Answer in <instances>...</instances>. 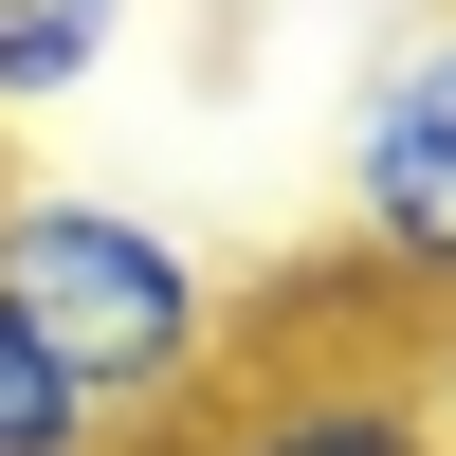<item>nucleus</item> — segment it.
Returning a JSON list of instances; mask_svg holds the SVG:
<instances>
[{
    "instance_id": "nucleus-1",
    "label": "nucleus",
    "mask_w": 456,
    "mask_h": 456,
    "mask_svg": "<svg viewBox=\"0 0 456 456\" xmlns=\"http://www.w3.org/2000/svg\"><path fill=\"white\" fill-rule=\"evenodd\" d=\"M0 329L73 384L92 456H165L238 365L219 274L146 201H92V183H0Z\"/></svg>"
},
{
    "instance_id": "nucleus-2",
    "label": "nucleus",
    "mask_w": 456,
    "mask_h": 456,
    "mask_svg": "<svg viewBox=\"0 0 456 456\" xmlns=\"http://www.w3.org/2000/svg\"><path fill=\"white\" fill-rule=\"evenodd\" d=\"M329 201H347V292L402 329H456V0L365 55L347 146H329Z\"/></svg>"
},
{
    "instance_id": "nucleus-3",
    "label": "nucleus",
    "mask_w": 456,
    "mask_h": 456,
    "mask_svg": "<svg viewBox=\"0 0 456 456\" xmlns=\"http://www.w3.org/2000/svg\"><path fill=\"white\" fill-rule=\"evenodd\" d=\"M165 456H456L438 384L402 365V311H365L347 347H274V365H219V402Z\"/></svg>"
},
{
    "instance_id": "nucleus-4",
    "label": "nucleus",
    "mask_w": 456,
    "mask_h": 456,
    "mask_svg": "<svg viewBox=\"0 0 456 456\" xmlns=\"http://www.w3.org/2000/svg\"><path fill=\"white\" fill-rule=\"evenodd\" d=\"M146 0H0V128H37V110H73L110 55H128Z\"/></svg>"
},
{
    "instance_id": "nucleus-5",
    "label": "nucleus",
    "mask_w": 456,
    "mask_h": 456,
    "mask_svg": "<svg viewBox=\"0 0 456 456\" xmlns=\"http://www.w3.org/2000/svg\"><path fill=\"white\" fill-rule=\"evenodd\" d=\"M0 456H92V420H73V384L0 329Z\"/></svg>"
}]
</instances>
